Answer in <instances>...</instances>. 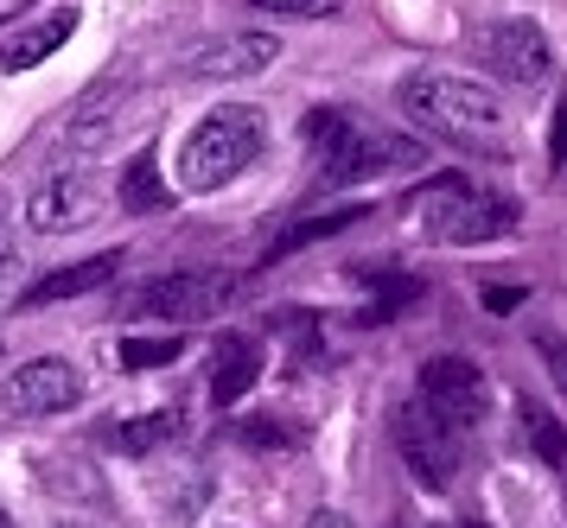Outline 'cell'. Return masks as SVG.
<instances>
[{"instance_id":"9","label":"cell","mask_w":567,"mask_h":528,"mask_svg":"<svg viewBox=\"0 0 567 528\" xmlns=\"http://www.w3.org/2000/svg\"><path fill=\"white\" fill-rule=\"evenodd\" d=\"M230 275H159L128 293V312H154V319H205L230 300Z\"/></svg>"},{"instance_id":"6","label":"cell","mask_w":567,"mask_h":528,"mask_svg":"<svg viewBox=\"0 0 567 528\" xmlns=\"http://www.w3.org/2000/svg\"><path fill=\"white\" fill-rule=\"evenodd\" d=\"M83 395V376L64 363V356H32L13 376L0 382V407L7 421H39V414H64V407Z\"/></svg>"},{"instance_id":"18","label":"cell","mask_w":567,"mask_h":528,"mask_svg":"<svg viewBox=\"0 0 567 528\" xmlns=\"http://www.w3.org/2000/svg\"><path fill=\"white\" fill-rule=\"evenodd\" d=\"M523 433H529V446H536L542 465H561L567 458V427L542 402H523Z\"/></svg>"},{"instance_id":"26","label":"cell","mask_w":567,"mask_h":528,"mask_svg":"<svg viewBox=\"0 0 567 528\" xmlns=\"http://www.w3.org/2000/svg\"><path fill=\"white\" fill-rule=\"evenodd\" d=\"M548 147H555V159H567V102H561V115H555V127H548Z\"/></svg>"},{"instance_id":"17","label":"cell","mask_w":567,"mask_h":528,"mask_svg":"<svg viewBox=\"0 0 567 528\" xmlns=\"http://www.w3.org/2000/svg\"><path fill=\"white\" fill-rule=\"evenodd\" d=\"M351 280L377 287V319H383V312H395V306H409L414 293H421V280L402 275V268H383V261H370V268H351Z\"/></svg>"},{"instance_id":"16","label":"cell","mask_w":567,"mask_h":528,"mask_svg":"<svg viewBox=\"0 0 567 528\" xmlns=\"http://www.w3.org/2000/svg\"><path fill=\"white\" fill-rule=\"evenodd\" d=\"M179 433V414L173 407H154V414H128L122 427H115V453H154V446H166Z\"/></svg>"},{"instance_id":"7","label":"cell","mask_w":567,"mask_h":528,"mask_svg":"<svg viewBox=\"0 0 567 528\" xmlns=\"http://www.w3.org/2000/svg\"><path fill=\"white\" fill-rule=\"evenodd\" d=\"M96 210H103V191H96V178L83 173H52L32 185L27 198V224L39 236H71V229L96 224Z\"/></svg>"},{"instance_id":"20","label":"cell","mask_w":567,"mask_h":528,"mask_svg":"<svg viewBox=\"0 0 567 528\" xmlns=\"http://www.w3.org/2000/svg\"><path fill=\"white\" fill-rule=\"evenodd\" d=\"M363 210H332V217H312V224H300V229H287L281 242H275V255H287V249H300V242H319V236H332V229H344V224H358Z\"/></svg>"},{"instance_id":"31","label":"cell","mask_w":567,"mask_h":528,"mask_svg":"<svg viewBox=\"0 0 567 528\" xmlns=\"http://www.w3.org/2000/svg\"><path fill=\"white\" fill-rule=\"evenodd\" d=\"M0 528H13V522H7V516H0Z\"/></svg>"},{"instance_id":"8","label":"cell","mask_w":567,"mask_h":528,"mask_svg":"<svg viewBox=\"0 0 567 528\" xmlns=\"http://www.w3.org/2000/svg\"><path fill=\"white\" fill-rule=\"evenodd\" d=\"M421 395L446 414V421H460V427H478L491 407V382L478 363H465V356H427L421 363Z\"/></svg>"},{"instance_id":"23","label":"cell","mask_w":567,"mask_h":528,"mask_svg":"<svg viewBox=\"0 0 567 528\" xmlns=\"http://www.w3.org/2000/svg\"><path fill=\"white\" fill-rule=\"evenodd\" d=\"M529 300V287H485V306L491 312H511V306Z\"/></svg>"},{"instance_id":"19","label":"cell","mask_w":567,"mask_h":528,"mask_svg":"<svg viewBox=\"0 0 567 528\" xmlns=\"http://www.w3.org/2000/svg\"><path fill=\"white\" fill-rule=\"evenodd\" d=\"M173 356H185L179 331H166V338H122V363H128V370H159V363H173Z\"/></svg>"},{"instance_id":"28","label":"cell","mask_w":567,"mask_h":528,"mask_svg":"<svg viewBox=\"0 0 567 528\" xmlns=\"http://www.w3.org/2000/svg\"><path fill=\"white\" fill-rule=\"evenodd\" d=\"M32 0H0V20H13V13H27Z\"/></svg>"},{"instance_id":"11","label":"cell","mask_w":567,"mask_h":528,"mask_svg":"<svg viewBox=\"0 0 567 528\" xmlns=\"http://www.w3.org/2000/svg\"><path fill=\"white\" fill-rule=\"evenodd\" d=\"M281 58V39L275 32H224V39H210V45H198L192 51V64L185 71L192 76H256V71H268Z\"/></svg>"},{"instance_id":"15","label":"cell","mask_w":567,"mask_h":528,"mask_svg":"<svg viewBox=\"0 0 567 528\" xmlns=\"http://www.w3.org/2000/svg\"><path fill=\"white\" fill-rule=\"evenodd\" d=\"M166 204H173V191H166V178H159L154 153L128 159V173H122V210H134V217H154V210H166Z\"/></svg>"},{"instance_id":"5","label":"cell","mask_w":567,"mask_h":528,"mask_svg":"<svg viewBox=\"0 0 567 528\" xmlns=\"http://www.w3.org/2000/svg\"><path fill=\"white\" fill-rule=\"evenodd\" d=\"M389 433H395V446H402V458L414 465V478L421 484H453L460 478V458H465V446H460V421H446L427 395H414V402H402L395 407V421H389Z\"/></svg>"},{"instance_id":"12","label":"cell","mask_w":567,"mask_h":528,"mask_svg":"<svg viewBox=\"0 0 567 528\" xmlns=\"http://www.w3.org/2000/svg\"><path fill=\"white\" fill-rule=\"evenodd\" d=\"M261 376V344L256 338H243V331H224L217 344H210V402L217 407H236Z\"/></svg>"},{"instance_id":"2","label":"cell","mask_w":567,"mask_h":528,"mask_svg":"<svg viewBox=\"0 0 567 528\" xmlns=\"http://www.w3.org/2000/svg\"><path fill=\"white\" fill-rule=\"evenodd\" d=\"M261 141H268V122H261V108H249V102L210 108L205 122L185 134V153H179L185 191H217V185H230V178L261 153Z\"/></svg>"},{"instance_id":"25","label":"cell","mask_w":567,"mask_h":528,"mask_svg":"<svg viewBox=\"0 0 567 528\" xmlns=\"http://www.w3.org/2000/svg\"><path fill=\"white\" fill-rule=\"evenodd\" d=\"M256 7H275V13H332V0H256Z\"/></svg>"},{"instance_id":"14","label":"cell","mask_w":567,"mask_h":528,"mask_svg":"<svg viewBox=\"0 0 567 528\" xmlns=\"http://www.w3.org/2000/svg\"><path fill=\"white\" fill-rule=\"evenodd\" d=\"M71 32H78V13H71V7H64V13H52V20L27 25V32H13V39L0 45V71H13V76L32 71V64H39V58H52Z\"/></svg>"},{"instance_id":"30","label":"cell","mask_w":567,"mask_h":528,"mask_svg":"<svg viewBox=\"0 0 567 528\" xmlns=\"http://www.w3.org/2000/svg\"><path fill=\"white\" fill-rule=\"evenodd\" d=\"M460 528H485V522H460Z\"/></svg>"},{"instance_id":"29","label":"cell","mask_w":567,"mask_h":528,"mask_svg":"<svg viewBox=\"0 0 567 528\" xmlns=\"http://www.w3.org/2000/svg\"><path fill=\"white\" fill-rule=\"evenodd\" d=\"M58 528H96V522H58Z\"/></svg>"},{"instance_id":"3","label":"cell","mask_w":567,"mask_h":528,"mask_svg":"<svg viewBox=\"0 0 567 528\" xmlns=\"http://www.w3.org/2000/svg\"><path fill=\"white\" fill-rule=\"evenodd\" d=\"M300 134L319 147L326 178H332V185L377 178V173H389V166H414V159H427L414 141H402V134H370V127H358L351 115H338V108H312Z\"/></svg>"},{"instance_id":"24","label":"cell","mask_w":567,"mask_h":528,"mask_svg":"<svg viewBox=\"0 0 567 528\" xmlns=\"http://www.w3.org/2000/svg\"><path fill=\"white\" fill-rule=\"evenodd\" d=\"M7 275H13V236H7V204H0V300H7Z\"/></svg>"},{"instance_id":"1","label":"cell","mask_w":567,"mask_h":528,"mask_svg":"<svg viewBox=\"0 0 567 528\" xmlns=\"http://www.w3.org/2000/svg\"><path fill=\"white\" fill-rule=\"evenodd\" d=\"M402 108L421 127L453 134V141H491L504 127V96L478 76H453V71H414L402 83Z\"/></svg>"},{"instance_id":"21","label":"cell","mask_w":567,"mask_h":528,"mask_svg":"<svg viewBox=\"0 0 567 528\" xmlns=\"http://www.w3.org/2000/svg\"><path fill=\"white\" fill-rule=\"evenodd\" d=\"M536 351H542V363H548L555 389L567 395V338H555V331H536Z\"/></svg>"},{"instance_id":"22","label":"cell","mask_w":567,"mask_h":528,"mask_svg":"<svg viewBox=\"0 0 567 528\" xmlns=\"http://www.w3.org/2000/svg\"><path fill=\"white\" fill-rule=\"evenodd\" d=\"M243 439H249V446H300V433L293 427H275V421H243Z\"/></svg>"},{"instance_id":"10","label":"cell","mask_w":567,"mask_h":528,"mask_svg":"<svg viewBox=\"0 0 567 528\" xmlns=\"http://www.w3.org/2000/svg\"><path fill=\"white\" fill-rule=\"evenodd\" d=\"M485 58H491V71H504L511 83H542L555 51H548V39H542V25L497 20V25H485Z\"/></svg>"},{"instance_id":"27","label":"cell","mask_w":567,"mask_h":528,"mask_svg":"<svg viewBox=\"0 0 567 528\" xmlns=\"http://www.w3.org/2000/svg\"><path fill=\"white\" fill-rule=\"evenodd\" d=\"M307 528H351V522H344V516H338V509H319V516H312Z\"/></svg>"},{"instance_id":"13","label":"cell","mask_w":567,"mask_h":528,"mask_svg":"<svg viewBox=\"0 0 567 528\" xmlns=\"http://www.w3.org/2000/svg\"><path fill=\"white\" fill-rule=\"evenodd\" d=\"M115 268H122V249L90 255V261H78V268H58V275L32 280L27 293H20V306H58V300H78V293H96V287L115 280Z\"/></svg>"},{"instance_id":"4","label":"cell","mask_w":567,"mask_h":528,"mask_svg":"<svg viewBox=\"0 0 567 528\" xmlns=\"http://www.w3.org/2000/svg\"><path fill=\"white\" fill-rule=\"evenodd\" d=\"M421 229L434 242H491L516 229V204L511 198H491V191H472L465 178H440L434 191L421 198Z\"/></svg>"}]
</instances>
